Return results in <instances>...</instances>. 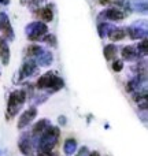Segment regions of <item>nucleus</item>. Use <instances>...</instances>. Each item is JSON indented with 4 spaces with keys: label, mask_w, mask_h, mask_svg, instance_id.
I'll list each match as a JSON object with an SVG mask.
<instances>
[{
    "label": "nucleus",
    "mask_w": 148,
    "mask_h": 156,
    "mask_svg": "<svg viewBox=\"0 0 148 156\" xmlns=\"http://www.w3.org/2000/svg\"><path fill=\"white\" fill-rule=\"evenodd\" d=\"M25 92H13L8 99V107H7V116L13 118L16 112L19 111V108L22 107L25 101Z\"/></svg>",
    "instance_id": "nucleus-1"
},
{
    "label": "nucleus",
    "mask_w": 148,
    "mask_h": 156,
    "mask_svg": "<svg viewBox=\"0 0 148 156\" xmlns=\"http://www.w3.org/2000/svg\"><path fill=\"white\" fill-rule=\"evenodd\" d=\"M58 136H59V130L49 127V129L43 134V137H41L40 151H51L52 147L56 144Z\"/></svg>",
    "instance_id": "nucleus-2"
},
{
    "label": "nucleus",
    "mask_w": 148,
    "mask_h": 156,
    "mask_svg": "<svg viewBox=\"0 0 148 156\" xmlns=\"http://www.w3.org/2000/svg\"><path fill=\"white\" fill-rule=\"evenodd\" d=\"M37 86L38 88H49L52 90H58L63 86V81L60 78L52 76V74H45L41 78H38Z\"/></svg>",
    "instance_id": "nucleus-3"
},
{
    "label": "nucleus",
    "mask_w": 148,
    "mask_h": 156,
    "mask_svg": "<svg viewBox=\"0 0 148 156\" xmlns=\"http://www.w3.org/2000/svg\"><path fill=\"white\" fill-rule=\"evenodd\" d=\"M36 114H37L36 108H30V110H27L25 114H22L21 118H19V121H18V127H25V126H27V125H29L30 122L34 119Z\"/></svg>",
    "instance_id": "nucleus-4"
},
{
    "label": "nucleus",
    "mask_w": 148,
    "mask_h": 156,
    "mask_svg": "<svg viewBox=\"0 0 148 156\" xmlns=\"http://www.w3.org/2000/svg\"><path fill=\"white\" fill-rule=\"evenodd\" d=\"M33 26H36V27H32V30L29 33L30 40H38V38L43 37V34L47 33V26L44 23H34Z\"/></svg>",
    "instance_id": "nucleus-5"
},
{
    "label": "nucleus",
    "mask_w": 148,
    "mask_h": 156,
    "mask_svg": "<svg viewBox=\"0 0 148 156\" xmlns=\"http://www.w3.org/2000/svg\"><path fill=\"white\" fill-rule=\"evenodd\" d=\"M0 30H2V32H4L5 36L13 37V30H11L10 21L7 19V16H5L4 14H0Z\"/></svg>",
    "instance_id": "nucleus-6"
},
{
    "label": "nucleus",
    "mask_w": 148,
    "mask_h": 156,
    "mask_svg": "<svg viewBox=\"0 0 148 156\" xmlns=\"http://www.w3.org/2000/svg\"><path fill=\"white\" fill-rule=\"evenodd\" d=\"M0 59L4 65L8 63V59H10V51H8V47H7V43L0 37Z\"/></svg>",
    "instance_id": "nucleus-7"
},
{
    "label": "nucleus",
    "mask_w": 148,
    "mask_h": 156,
    "mask_svg": "<svg viewBox=\"0 0 148 156\" xmlns=\"http://www.w3.org/2000/svg\"><path fill=\"white\" fill-rule=\"evenodd\" d=\"M104 15L110 19H114V21H118V19L124 18V14H122L118 8H108L107 11H104Z\"/></svg>",
    "instance_id": "nucleus-8"
},
{
    "label": "nucleus",
    "mask_w": 148,
    "mask_h": 156,
    "mask_svg": "<svg viewBox=\"0 0 148 156\" xmlns=\"http://www.w3.org/2000/svg\"><path fill=\"white\" fill-rule=\"evenodd\" d=\"M38 15H40V18L43 19V21L48 22V21H52V18H54V14H52L51 8L49 7H45V8H41L40 11H38Z\"/></svg>",
    "instance_id": "nucleus-9"
},
{
    "label": "nucleus",
    "mask_w": 148,
    "mask_h": 156,
    "mask_svg": "<svg viewBox=\"0 0 148 156\" xmlns=\"http://www.w3.org/2000/svg\"><path fill=\"white\" fill-rule=\"evenodd\" d=\"M125 34H126V32L122 29H114L113 32L110 33V38L114 41L117 40H122V38H125Z\"/></svg>",
    "instance_id": "nucleus-10"
},
{
    "label": "nucleus",
    "mask_w": 148,
    "mask_h": 156,
    "mask_svg": "<svg viewBox=\"0 0 148 156\" xmlns=\"http://www.w3.org/2000/svg\"><path fill=\"white\" fill-rule=\"evenodd\" d=\"M122 56L125 59H133L136 56V49L133 47H126V48L122 51Z\"/></svg>",
    "instance_id": "nucleus-11"
},
{
    "label": "nucleus",
    "mask_w": 148,
    "mask_h": 156,
    "mask_svg": "<svg viewBox=\"0 0 148 156\" xmlns=\"http://www.w3.org/2000/svg\"><path fill=\"white\" fill-rule=\"evenodd\" d=\"M115 54H117V49H115V47L114 45H108V47H106L104 48V56L107 58L108 60H111L114 56H115Z\"/></svg>",
    "instance_id": "nucleus-12"
},
{
    "label": "nucleus",
    "mask_w": 148,
    "mask_h": 156,
    "mask_svg": "<svg viewBox=\"0 0 148 156\" xmlns=\"http://www.w3.org/2000/svg\"><path fill=\"white\" fill-rule=\"evenodd\" d=\"M75 151V141L74 140H67L65 144V152L66 155H71Z\"/></svg>",
    "instance_id": "nucleus-13"
},
{
    "label": "nucleus",
    "mask_w": 148,
    "mask_h": 156,
    "mask_svg": "<svg viewBox=\"0 0 148 156\" xmlns=\"http://www.w3.org/2000/svg\"><path fill=\"white\" fill-rule=\"evenodd\" d=\"M19 148H21V151L23 152L26 156H30L32 155V145H30L27 141H22L21 144H19Z\"/></svg>",
    "instance_id": "nucleus-14"
},
{
    "label": "nucleus",
    "mask_w": 148,
    "mask_h": 156,
    "mask_svg": "<svg viewBox=\"0 0 148 156\" xmlns=\"http://www.w3.org/2000/svg\"><path fill=\"white\" fill-rule=\"evenodd\" d=\"M44 125H47V121H41V122H38V123L36 125V127L33 129V133H34V134H38V133H40V130H43V129H44Z\"/></svg>",
    "instance_id": "nucleus-15"
},
{
    "label": "nucleus",
    "mask_w": 148,
    "mask_h": 156,
    "mask_svg": "<svg viewBox=\"0 0 148 156\" xmlns=\"http://www.w3.org/2000/svg\"><path fill=\"white\" fill-rule=\"evenodd\" d=\"M122 67H124L122 62H115V63H114V66H113L114 71H121V70H122Z\"/></svg>",
    "instance_id": "nucleus-16"
},
{
    "label": "nucleus",
    "mask_w": 148,
    "mask_h": 156,
    "mask_svg": "<svg viewBox=\"0 0 148 156\" xmlns=\"http://www.w3.org/2000/svg\"><path fill=\"white\" fill-rule=\"evenodd\" d=\"M38 156H54L51 151H40L38 152Z\"/></svg>",
    "instance_id": "nucleus-17"
},
{
    "label": "nucleus",
    "mask_w": 148,
    "mask_h": 156,
    "mask_svg": "<svg viewBox=\"0 0 148 156\" xmlns=\"http://www.w3.org/2000/svg\"><path fill=\"white\" fill-rule=\"evenodd\" d=\"M89 156H100V154H99V152H91Z\"/></svg>",
    "instance_id": "nucleus-18"
}]
</instances>
